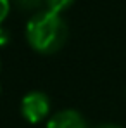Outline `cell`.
I'll use <instances>...</instances> for the list:
<instances>
[{"label":"cell","instance_id":"5","mask_svg":"<svg viewBox=\"0 0 126 128\" xmlns=\"http://www.w3.org/2000/svg\"><path fill=\"white\" fill-rule=\"evenodd\" d=\"M19 10H38L45 4V0H12Z\"/></svg>","mask_w":126,"mask_h":128},{"label":"cell","instance_id":"6","mask_svg":"<svg viewBox=\"0 0 126 128\" xmlns=\"http://www.w3.org/2000/svg\"><path fill=\"white\" fill-rule=\"evenodd\" d=\"M9 9H10V2L9 0H0V26L5 21V18L9 14Z\"/></svg>","mask_w":126,"mask_h":128},{"label":"cell","instance_id":"3","mask_svg":"<svg viewBox=\"0 0 126 128\" xmlns=\"http://www.w3.org/2000/svg\"><path fill=\"white\" fill-rule=\"evenodd\" d=\"M47 128H88V125L78 111L66 109V111L55 112L48 120Z\"/></svg>","mask_w":126,"mask_h":128},{"label":"cell","instance_id":"7","mask_svg":"<svg viewBox=\"0 0 126 128\" xmlns=\"http://www.w3.org/2000/svg\"><path fill=\"white\" fill-rule=\"evenodd\" d=\"M9 38H10L9 31H7L5 28H2V26H0V47H3L5 43H9Z\"/></svg>","mask_w":126,"mask_h":128},{"label":"cell","instance_id":"2","mask_svg":"<svg viewBox=\"0 0 126 128\" xmlns=\"http://www.w3.org/2000/svg\"><path fill=\"white\" fill-rule=\"evenodd\" d=\"M50 112V100L43 92H29L21 100V114L29 123H40Z\"/></svg>","mask_w":126,"mask_h":128},{"label":"cell","instance_id":"1","mask_svg":"<svg viewBox=\"0 0 126 128\" xmlns=\"http://www.w3.org/2000/svg\"><path fill=\"white\" fill-rule=\"evenodd\" d=\"M26 38L36 52L54 54L61 50L67 40V26L61 14L40 10L26 24Z\"/></svg>","mask_w":126,"mask_h":128},{"label":"cell","instance_id":"9","mask_svg":"<svg viewBox=\"0 0 126 128\" xmlns=\"http://www.w3.org/2000/svg\"><path fill=\"white\" fill-rule=\"evenodd\" d=\"M0 68H2V64H0Z\"/></svg>","mask_w":126,"mask_h":128},{"label":"cell","instance_id":"8","mask_svg":"<svg viewBox=\"0 0 126 128\" xmlns=\"http://www.w3.org/2000/svg\"><path fill=\"white\" fill-rule=\"evenodd\" d=\"M97 128H121V126H118V125H99Z\"/></svg>","mask_w":126,"mask_h":128},{"label":"cell","instance_id":"4","mask_svg":"<svg viewBox=\"0 0 126 128\" xmlns=\"http://www.w3.org/2000/svg\"><path fill=\"white\" fill-rule=\"evenodd\" d=\"M74 0H45V5H47V10H52L55 14H61L62 10H66L67 7L73 5Z\"/></svg>","mask_w":126,"mask_h":128}]
</instances>
